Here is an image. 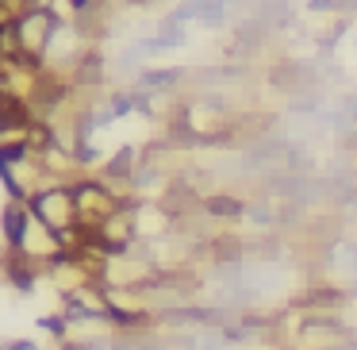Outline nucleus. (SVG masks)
Instances as JSON below:
<instances>
[{
  "label": "nucleus",
  "mask_w": 357,
  "mask_h": 350,
  "mask_svg": "<svg viewBox=\"0 0 357 350\" xmlns=\"http://www.w3.org/2000/svg\"><path fill=\"white\" fill-rule=\"evenodd\" d=\"M27 208H31V216L39 219L43 227H50L54 235L77 224V200H73V189L66 185V181L35 189L31 200H27Z\"/></svg>",
  "instance_id": "obj_1"
},
{
  "label": "nucleus",
  "mask_w": 357,
  "mask_h": 350,
  "mask_svg": "<svg viewBox=\"0 0 357 350\" xmlns=\"http://www.w3.org/2000/svg\"><path fill=\"white\" fill-rule=\"evenodd\" d=\"M0 224H4V242H8V247H24V239H27V231H31L35 216H31V208H27V204L8 200V204H4Z\"/></svg>",
  "instance_id": "obj_3"
},
{
  "label": "nucleus",
  "mask_w": 357,
  "mask_h": 350,
  "mask_svg": "<svg viewBox=\"0 0 357 350\" xmlns=\"http://www.w3.org/2000/svg\"><path fill=\"white\" fill-rule=\"evenodd\" d=\"M204 212H208L215 224H242L246 219V196L238 193H227V189H215V193L204 196Z\"/></svg>",
  "instance_id": "obj_2"
},
{
  "label": "nucleus",
  "mask_w": 357,
  "mask_h": 350,
  "mask_svg": "<svg viewBox=\"0 0 357 350\" xmlns=\"http://www.w3.org/2000/svg\"><path fill=\"white\" fill-rule=\"evenodd\" d=\"M4 350H43L35 339H12V342H4Z\"/></svg>",
  "instance_id": "obj_4"
},
{
  "label": "nucleus",
  "mask_w": 357,
  "mask_h": 350,
  "mask_svg": "<svg viewBox=\"0 0 357 350\" xmlns=\"http://www.w3.org/2000/svg\"><path fill=\"white\" fill-rule=\"evenodd\" d=\"M346 350H357V323H349V335H346V342H342Z\"/></svg>",
  "instance_id": "obj_5"
}]
</instances>
